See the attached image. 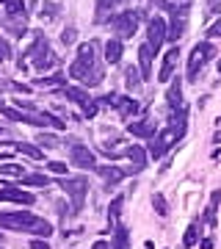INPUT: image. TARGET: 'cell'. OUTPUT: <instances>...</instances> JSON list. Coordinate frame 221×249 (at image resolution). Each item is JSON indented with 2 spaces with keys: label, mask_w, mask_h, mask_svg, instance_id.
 Masks as SVG:
<instances>
[{
  "label": "cell",
  "mask_w": 221,
  "mask_h": 249,
  "mask_svg": "<svg viewBox=\"0 0 221 249\" xmlns=\"http://www.w3.org/2000/svg\"><path fill=\"white\" fill-rule=\"evenodd\" d=\"M6 55H9V45H6V42H3V39H0V61H3V58H6Z\"/></svg>",
  "instance_id": "cell-39"
},
{
  "label": "cell",
  "mask_w": 221,
  "mask_h": 249,
  "mask_svg": "<svg viewBox=\"0 0 221 249\" xmlns=\"http://www.w3.org/2000/svg\"><path fill=\"white\" fill-rule=\"evenodd\" d=\"M64 94H67V100H75V103H78L80 108H83V114L86 116H94L97 114V103H94V100L88 97V91L86 89H78V86H67V89H64Z\"/></svg>",
  "instance_id": "cell-10"
},
{
  "label": "cell",
  "mask_w": 221,
  "mask_h": 249,
  "mask_svg": "<svg viewBox=\"0 0 221 249\" xmlns=\"http://www.w3.org/2000/svg\"><path fill=\"white\" fill-rule=\"evenodd\" d=\"M177 58H180V45H174L163 55V64H160V72H158V80L160 83H169L171 75H174V67H177Z\"/></svg>",
  "instance_id": "cell-12"
},
{
  "label": "cell",
  "mask_w": 221,
  "mask_h": 249,
  "mask_svg": "<svg viewBox=\"0 0 221 249\" xmlns=\"http://www.w3.org/2000/svg\"><path fill=\"white\" fill-rule=\"evenodd\" d=\"M55 14H58L55 3H42V17H55Z\"/></svg>",
  "instance_id": "cell-38"
},
{
  "label": "cell",
  "mask_w": 221,
  "mask_h": 249,
  "mask_svg": "<svg viewBox=\"0 0 221 249\" xmlns=\"http://www.w3.org/2000/svg\"><path fill=\"white\" fill-rule=\"evenodd\" d=\"M127 158L133 160V172L138 175V172L147 169V158H150V152H144V147H127Z\"/></svg>",
  "instance_id": "cell-18"
},
{
  "label": "cell",
  "mask_w": 221,
  "mask_h": 249,
  "mask_svg": "<svg viewBox=\"0 0 221 249\" xmlns=\"http://www.w3.org/2000/svg\"><path fill=\"white\" fill-rule=\"evenodd\" d=\"M91 249H114V247H111L108 241H97V244H94V247H91Z\"/></svg>",
  "instance_id": "cell-42"
},
{
  "label": "cell",
  "mask_w": 221,
  "mask_h": 249,
  "mask_svg": "<svg viewBox=\"0 0 221 249\" xmlns=\"http://www.w3.org/2000/svg\"><path fill=\"white\" fill-rule=\"evenodd\" d=\"M213 142H216V144H221V130H219L216 136H213Z\"/></svg>",
  "instance_id": "cell-44"
},
{
  "label": "cell",
  "mask_w": 221,
  "mask_h": 249,
  "mask_svg": "<svg viewBox=\"0 0 221 249\" xmlns=\"http://www.w3.org/2000/svg\"><path fill=\"white\" fill-rule=\"evenodd\" d=\"M196 241H199V224L194 222V224L186 230V235H183V244H186V247H194Z\"/></svg>",
  "instance_id": "cell-30"
},
{
  "label": "cell",
  "mask_w": 221,
  "mask_h": 249,
  "mask_svg": "<svg viewBox=\"0 0 221 249\" xmlns=\"http://www.w3.org/2000/svg\"><path fill=\"white\" fill-rule=\"evenodd\" d=\"M119 3H122V0H97V22H102V19H105V11L119 6Z\"/></svg>",
  "instance_id": "cell-28"
},
{
  "label": "cell",
  "mask_w": 221,
  "mask_h": 249,
  "mask_svg": "<svg viewBox=\"0 0 221 249\" xmlns=\"http://www.w3.org/2000/svg\"><path fill=\"white\" fill-rule=\"evenodd\" d=\"M0 227L6 230H17V232H31V235H53V224L39 219L34 213H0Z\"/></svg>",
  "instance_id": "cell-2"
},
{
  "label": "cell",
  "mask_w": 221,
  "mask_h": 249,
  "mask_svg": "<svg viewBox=\"0 0 221 249\" xmlns=\"http://www.w3.org/2000/svg\"><path fill=\"white\" fill-rule=\"evenodd\" d=\"M127 130H130L133 136H138V139H152V136L158 133V124H155V119H138V122L127 124Z\"/></svg>",
  "instance_id": "cell-15"
},
{
  "label": "cell",
  "mask_w": 221,
  "mask_h": 249,
  "mask_svg": "<svg viewBox=\"0 0 221 249\" xmlns=\"http://www.w3.org/2000/svg\"><path fill=\"white\" fill-rule=\"evenodd\" d=\"M105 61L108 64L122 61V39H108L105 42Z\"/></svg>",
  "instance_id": "cell-20"
},
{
  "label": "cell",
  "mask_w": 221,
  "mask_h": 249,
  "mask_svg": "<svg viewBox=\"0 0 221 249\" xmlns=\"http://www.w3.org/2000/svg\"><path fill=\"white\" fill-rule=\"evenodd\" d=\"M152 208H155V213L158 216H169V202L163 194H155L152 196Z\"/></svg>",
  "instance_id": "cell-27"
},
{
  "label": "cell",
  "mask_w": 221,
  "mask_h": 249,
  "mask_svg": "<svg viewBox=\"0 0 221 249\" xmlns=\"http://www.w3.org/2000/svg\"><path fill=\"white\" fill-rule=\"evenodd\" d=\"M122 205H124V196H116L114 202H111V208H108L111 219H119V213H122Z\"/></svg>",
  "instance_id": "cell-32"
},
{
  "label": "cell",
  "mask_w": 221,
  "mask_h": 249,
  "mask_svg": "<svg viewBox=\"0 0 221 249\" xmlns=\"http://www.w3.org/2000/svg\"><path fill=\"white\" fill-rule=\"evenodd\" d=\"M75 36H78L75 34V28H64L61 31V42L64 45H75Z\"/></svg>",
  "instance_id": "cell-35"
},
{
  "label": "cell",
  "mask_w": 221,
  "mask_h": 249,
  "mask_svg": "<svg viewBox=\"0 0 221 249\" xmlns=\"http://www.w3.org/2000/svg\"><path fill=\"white\" fill-rule=\"evenodd\" d=\"M31 249H50V247H47L44 241H39V238H36V241H31Z\"/></svg>",
  "instance_id": "cell-40"
},
{
  "label": "cell",
  "mask_w": 221,
  "mask_h": 249,
  "mask_svg": "<svg viewBox=\"0 0 221 249\" xmlns=\"http://www.w3.org/2000/svg\"><path fill=\"white\" fill-rule=\"evenodd\" d=\"M19 183H22V186H50V178H47V175H22V178H19Z\"/></svg>",
  "instance_id": "cell-25"
},
{
  "label": "cell",
  "mask_w": 221,
  "mask_h": 249,
  "mask_svg": "<svg viewBox=\"0 0 221 249\" xmlns=\"http://www.w3.org/2000/svg\"><path fill=\"white\" fill-rule=\"evenodd\" d=\"M188 14H191V6L188 3H180V6L171 9V22H169V31H166L169 42L177 45L183 39V34H186V28H188Z\"/></svg>",
  "instance_id": "cell-6"
},
{
  "label": "cell",
  "mask_w": 221,
  "mask_h": 249,
  "mask_svg": "<svg viewBox=\"0 0 221 249\" xmlns=\"http://www.w3.org/2000/svg\"><path fill=\"white\" fill-rule=\"evenodd\" d=\"M213 55H216V47H213V42H199V45L191 50V55H188V67H186L188 80H196V75L202 72V67L210 61Z\"/></svg>",
  "instance_id": "cell-5"
},
{
  "label": "cell",
  "mask_w": 221,
  "mask_h": 249,
  "mask_svg": "<svg viewBox=\"0 0 221 249\" xmlns=\"http://www.w3.org/2000/svg\"><path fill=\"white\" fill-rule=\"evenodd\" d=\"M141 72L136 70V67H124V83H127V89L130 91H136L138 86H141Z\"/></svg>",
  "instance_id": "cell-23"
},
{
  "label": "cell",
  "mask_w": 221,
  "mask_h": 249,
  "mask_svg": "<svg viewBox=\"0 0 221 249\" xmlns=\"http://www.w3.org/2000/svg\"><path fill=\"white\" fill-rule=\"evenodd\" d=\"M19 152H25L28 158H34V160H42L44 158V152L39 150V147H34V144H28V142H19V144H14Z\"/></svg>",
  "instance_id": "cell-26"
},
{
  "label": "cell",
  "mask_w": 221,
  "mask_h": 249,
  "mask_svg": "<svg viewBox=\"0 0 221 249\" xmlns=\"http://www.w3.org/2000/svg\"><path fill=\"white\" fill-rule=\"evenodd\" d=\"M0 28L11 31L14 36L25 34V17H14V14H0Z\"/></svg>",
  "instance_id": "cell-16"
},
{
  "label": "cell",
  "mask_w": 221,
  "mask_h": 249,
  "mask_svg": "<svg viewBox=\"0 0 221 249\" xmlns=\"http://www.w3.org/2000/svg\"><path fill=\"white\" fill-rule=\"evenodd\" d=\"M219 75H221V58H219Z\"/></svg>",
  "instance_id": "cell-45"
},
{
  "label": "cell",
  "mask_w": 221,
  "mask_h": 249,
  "mask_svg": "<svg viewBox=\"0 0 221 249\" xmlns=\"http://www.w3.org/2000/svg\"><path fill=\"white\" fill-rule=\"evenodd\" d=\"M219 6H221V0H207V11H210V14L219 9Z\"/></svg>",
  "instance_id": "cell-41"
},
{
  "label": "cell",
  "mask_w": 221,
  "mask_h": 249,
  "mask_svg": "<svg viewBox=\"0 0 221 249\" xmlns=\"http://www.w3.org/2000/svg\"><path fill=\"white\" fill-rule=\"evenodd\" d=\"M204 36H210V39H221V17L207 28V34H204Z\"/></svg>",
  "instance_id": "cell-37"
},
{
  "label": "cell",
  "mask_w": 221,
  "mask_h": 249,
  "mask_svg": "<svg viewBox=\"0 0 221 249\" xmlns=\"http://www.w3.org/2000/svg\"><path fill=\"white\" fill-rule=\"evenodd\" d=\"M61 188L72 199V208L80 211L83 202H86V194H88V180L86 178H67V180H61Z\"/></svg>",
  "instance_id": "cell-8"
},
{
  "label": "cell",
  "mask_w": 221,
  "mask_h": 249,
  "mask_svg": "<svg viewBox=\"0 0 221 249\" xmlns=\"http://www.w3.org/2000/svg\"><path fill=\"white\" fill-rule=\"evenodd\" d=\"M188 111L183 108V111H177V114H171V122L166 124V127H160L158 133L150 139V158L152 160H160L163 155H166L171 147H177V142L186 136V127H188Z\"/></svg>",
  "instance_id": "cell-1"
},
{
  "label": "cell",
  "mask_w": 221,
  "mask_h": 249,
  "mask_svg": "<svg viewBox=\"0 0 221 249\" xmlns=\"http://www.w3.org/2000/svg\"><path fill=\"white\" fill-rule=\"evenodd\" d=\"M47 169L53 172V175H67V163H61V160H50Z\"/></svg>",
  "instance_id": "cell-34"
},
{
  "label": "cell",
  "mask_w": 221,
  "mask_h": 249,
  "mask_svg": "<svg viewBox=\"0 0 221 249\" xmlns=\"http://www.w3.org/2000/svg\"><path fill=\"white\" fill-rule=\"evenodd\" d=\"M166 103H169V111L171 114H177V111H183L186 108V103H183V83H180V78L171 80V86L166 89Z\"/></svg>",
  "instance_id": "cell-14"
},
{
  "label": "cell",
  "mask_w": 221,
  "mask_h": 249,
  "mask_svg": "<svg viewBox=\"0 0 221 249\" xmlns=\"http://www.w3.org/2000/svg\"><path fill=\"white\" fill-rule=\"evenodd\" d=\"M166 31H169V25L163 17H152L147 22V45L152 47V53H158L160 45L166 42Z\"/></svg>",
  "instance_id": "cell-9"
},
{
  "label": "cell",
  "mask_w": 221,
  "mask_h": 249,
  "mask_svg": "<svg viewBox=\"0 0 221 249\" xmlns=\"http://www.w3.org/2000/svg\"><path fill=\"white\" fill-rule=\"evenodd\" d=\"M34 36H36V42L25 50L22 58H31V64H34L36 70H50L55 64V55L50 53V45H47V39L42 34H34Z\"/></svg>",
  "instance_id": "cell-4"
},
{
  "label": "cell",
  "mask_w": 221,
  "mask_h": 249,
  "mask_svg": "<svg viewBox=\"0 0 221 249\" xmlns=\"http://www.w3.org/2000/svg\"><path fill=\"white\" fill-rule=\"evenodd\" d=\"M69 78L80 80L83 86H100L102 78H105V72H102V67L97 64V58H91V61L78 58V61L69 64Z\"/></svg>",
  "instance_id": "cell-3"
},
{
  "label": "cell",
  "mask_w": 221,
  "mask_h": 249,
  "mask_svg": "<svg viewBox=\"0 0 221 249\" xmlns=\"http://www.w3.org/2000/svg\"><path fill=\"white\" fill-rule=\"evenodd\" d=\"M0 202L34 205V202H36V196L31 194V191H19V188H14V186H6V188H0Z\"/></svg>",
  "instance_id": "cell-13"
},
{
  "label": "cell",
  "mask_w": 221,
  "mask_h": 249,
  "mask_svg": "<svg viewBox=\"0 0 221 249\" xmlns=\"http://www.w3.org/2000/svg\"><path fill=\"white\" fill-rule=\"evenodd\" d=\"M152 47L144 42L141 47H138V67H141V78L144 80H150V75H152Z\"/></svg>",
  "instance_id": "cell-17"
},
{
  "label": "cell",
  "mask_w": 221,
  "mask_h": 249,
  "mask_svg": "<svg viewBox=\"0 0 221 249\" xmlns=\"http://www.w3.org/2000/svg\"><path fill=\"white\" fill-rule=\"evenodd\" d=\"M116 111H119L124 119H127V116H136L138 114V103H136L133 97H119L116 100Z\"/></svg>",
  "instance_id": "cell-21"
},
{
  "label": "cell",
  "mask_w": 221,
  "mask_h": 249,
  "mask_svg": "<svg viewBox=\"0 0 221 249\" xmlns=\"http://www.w3.org/2000/svg\"><path fill=\"white\" fill-rule=\"evenodd\" d=\"M6 11L14 17H25V3L22 0H6Z\"/></svg>",
  "instance_id": "cell-29"
},
{
  "label": "cell",
  "mask_w": 221,
  "mask_h": 249,
  "mask_svg": "<svg viewBox=\"0 0 221 249\" xmlns=\"http://www.w3.org/2000/svg\"><path fill=\"white\" fill-rule=\"evenodd\" d=\"M69 160L80 169H97V160H94V152L83 147V144H72L69 147Z\"/></svg>",
  "instance_id": "cell-11"
},
{
  "label": "cell",
  "mask_w": 221,
  "mask_h": 249,
  "mask_svg": "<svg viewBox=\"0 0 221 249\" xmlns=\"http://www.w3.org/2000/svg\"><path fill=\"white\" fill-rule=\"evenodd\" d=\"M213 244H216V241H213V238H204L202 244H199V249H213Z\"/></svg>",
  "instance_id": "cell-43"
},
{
  "label": "cell",
  "mask_w": 221,
  "mask_h": 249,
  "mask_svg": "<svg viewBox=\"0 0 221 249\" xmlns=\"http://www.w3.org/2000/svg\"><path fill=\"white\" fill-rule=\"evenodd\" d=\"M39 144H44V147H58V139L55 136H50V133H39Z\"/></svg>",
  "instance_id": "cell-33"
},
{
  "label": "cell",
  "mask_w": 221,
  "mask_h": 249,
  "mask_svg": "<svg viewBox=\"0 0 221 249\" xmlns=\"http://www.w3.org/2000/svg\"><path fill=\"white\" fill-rule=\"evenodd\" d=\"M78 58H86V61H91L94 58V45H78Z\"/></svg>",
  "instance_id": "cell-31"
},
{
  "label": "cell",
  "mask_w": 221,
  "mask_h": 249,
  "mask_svg": "<svg viewBox=\"0 0 221 249\" xmlns=\"http://www.w3.org/2000/svg\"><path fill=\"white\" fill-rule=\"evenodd\" d=\"M219 202H221V191H213L210 194V205H207V211H204V222L216 227V213H219Z\"/></svg>",
  "instance_id": "cell-22"
},
{
  "label": "cell",
  "mask_w": 221,
  "mask_h": 249,
  "mask_svg": "<svg viewBox=\"0 0 221 249\" xmlns=\"http://www.w3.org/2000/svg\"><path fill=\"white\" fill-rule=\"evenodd\" d=\"M127 172H130V169H119V166H97V175L105 180V183H111V186L119 183V180H124Z\"/></svg>",
  "instance_id": "cell-19"
},
{
  "label": "cell",
  "mask_w": 221,
  "mask_h": 249,
  "mask_svg": "<svg viewBox=\"0 0 221 249\" xmlns=\"http://www.w3.org/2000/svg\"><path fill=\"white\" fill-rule=\"evenodd\" d=\"M0 3H6V0H0Z\"/></svg>",
  "instance_id": "cell-47"
},
{
  "label": "cell",
  "mask_w": 221,
  "mask_h": 249,
  "mask_svg": "<svg viewBox=\"0 0 221 249\" xmlns=\"http://www.w3.org/2000/svg\"><path fill=\"white\" fill-rule=\"evenodd\" d=\"M138 19H141V11H122V14H114V17L108 19V22H111V28L116 31V36L127 39V36L136 34V28H138Z\"/></svg>",
  "instance_id": "cell-7"
},
{
  "label": "cell",
  "mask_w": 221,
  "mask_h": 249,
  "mask_svg": "<svg viewBox=\"0 0 221 249\" xmlns=\"http://www.w3.org/2000/svg\"><path fill=\"white\" fill-rule=\"evenodd\" d=\"M0 133H3V127H0Z\"/></svg>",
  "instance_id": "cell-46"
},
{
  "label": "cell",
  "mask_w": 221,
  "mask_h": 249,
  "mask_svg": "<svg viewBox=\"0 0 221 249\" xmlns=\"http://www.w3.org/2000/svg\"><path fill=\"white\" fill-rule=\"evenodd\" d=\"M25 175V166H19V163H0V178H22Z\"/></svg>",
  "instance_id": "cell-24"
},
{
  "label": "cell",
  "mask_w": 221,
  "mask_h": 249,
  "mask_svg": "<svg viewBox=\"0 0 221 249\" xmlns=\"http://www.w3.org/2000/svg\"><path fill=\"white\" fill-rule=\"evenodd\" d=\"M42 83H44V86H64L67 78H64V75H50V78H44Z\"/></svg>",
  "instance_id": "cell-36"
}]
</instances>
